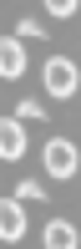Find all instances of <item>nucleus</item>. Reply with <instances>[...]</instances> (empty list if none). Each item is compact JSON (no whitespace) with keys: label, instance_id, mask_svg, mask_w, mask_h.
I'll return each instance as SVG.
<instances>
[{"label":"nucleus","instance_id":"0eeeda50","mask_svg":"<svg viewBox=\"0 0 81 249\" xmlns=\"http://www.w3.org/2000/svg\"><path fill=\"white\" fill-rule=\"evenodd\" d=\"M16 198H20V203H41V198H46V188H41V178H26V183L16 188Z\"/></svg>","mask_w":81,"mask_h":249},{"label":"nucleus","instance_id":"6e6552de","mask_svg":"<svg viewBox=\"0 0 81 249\" xmlns=\"http://www.w3.org/2000/svg\"><path fill=\"white\" fill-rule=\"evenodd\" d=\"M16 117H20V122H41V117H46V107H41L36 97H26V102L16 107Z\"/></svg>","mask_w":81,"mask_h":249},{"label":"nucleus","instance_id":"20e7f679","mask_svg":"<svg viewBox=\"0 0 81 249\" xmlns=\"http://www.w3.org/2000/svg\"><path fill=\"white\" fill-rule=\"evenodd\" d=\"M0 153H5L10 163L26 153V122H20V117H5V127H0Z\"/></svg>","mask_w":81,"mask_h":249},{"label":"nucleus","instance_id":"1a4fd4ad","mask_svg":"<svg viewBox=\"0 0 81 249\" xmlns=\"http://www.w3.org/2000/svg\"><path fill=\"white\" fill-rule=\"evenodd\" d=\"M16 36H26V41H41V36H46V26H41L36 16H31V20H20V31H16Z\"/></svg>","mask_w":81,"mask_h":249},{"label":"nucleus","instance_id":"9d476101","mask_svg":"<svg viewBox=\"0 0 81 249\" xmlns=\"http://www.w3.org/2000/svg\"><path fill=\"white\" fill-rule=\"evenodd\" d=\"M51 16H76V0H41Z\"/></svg>","mask_w":81,"mask_h":249},{"label":"nucleus","instance_id":"423d86ee","mask_svg":"<svg viewBox=\"0 0 81 249\" xmlns=\"http://www.w3.org/2000/svg\"><path fill=\"white\" fill-rule=\"evenodd\" d=\"M46 249H76V229L66 219H51L46 224Z\"/></svg>","mask_w":81,"mask_h":249},{"label":"nucleus","instance_id":"f03ea898","mask_svg":"<svg viewBox=\"0 0 81 249\" xmlns=\"http://www.w3.org/2000/svg\"><path fill=\"white\" fill-rule=\"evenodd\" d=\"M46 173H51V178H76V148L66 138L46 142Z\"/></svg>","mask_w":81,"mask_h":249},{"label":"nucleus","instance_id":"f257e3e1","mask_svg":"<svg viewBox=\"0 0 81 249\" xmlns=\"http://www.w3.org/2000/svg\"><path fill=\"white\" fill-rule=\"evenodd\" d=\"M41 82L51 97H76V66L66 61V56H51V61L41 66Z\"/></svg>","mask_w":81,"mask_h":249},{"label":"nucleus","instance_id":"39448f33","mask_svg":"<svg viewBox=\"0 0 81 249\" xmlns=\"http://www.w3.org/2000/svg\"><path fill=\"white\" fill-rule=\"evenodd\" d=\"M0 66H5L10 82L26 71V36H5V46H0Z\"/></svg>","mask_w":81,"mask_h":249},{"label":"nucleus","instance_id":"7ed1b4c3","mask_svg":"<svg viewBox=\"0 0 81 249\" xmlns=\"http://www.w3.org/2000/svg\"><path fill=\"white\" fill-rule=\"evenodd\" d=\"M0 234H5L10 244L26 234V203H20V198H5V203H0Z\"/></svg>","mask_w":81,"mask_h":249}]
</instances>
